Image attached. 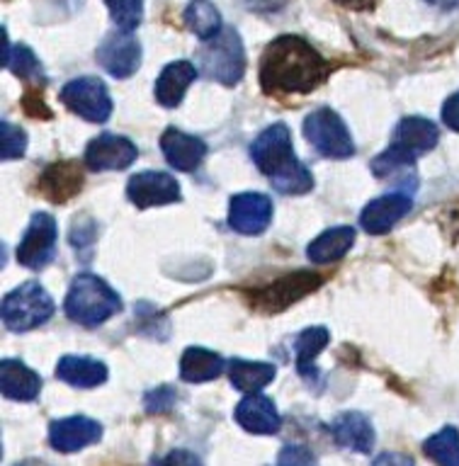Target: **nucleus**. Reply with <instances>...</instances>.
<instances>
[{
	"instance_id": "nucleus-19",
	"label": "nucleus",
	"mask_w": 459,
	"mask_h": 466,
	"mask_svg": "<svg viewBox=\"0 0 459 466\" xmlns=\"http://www.w3.org/2000/svg\"><path fill=\"white\" fill-rule=\"evenodd\" d=\"M331 435L342 450L360 451V454H370L374 447V428L367 415L348 410L341 413L331 422Z\"/></svg>"
},
{
	"instance_id": "nucleus-10",
	"label": "nucleus",
	"mask_w": 459,
	"mask_h": 466,
	"mask_svg": "<svg viewBox=\"0 0 459 466\" xmlns=\"http://www.w3.org/2000/svg\"><path fill=\"white\" fill-rule=\"evenodd\" d=\"M272 221V202L260 192H240L229 202V226L243 236H260Z\"/></svg>"
},
{
	"instance_id": "nucleus-24",
	"label": "nucleus",
	"mask_w": 459,
	"mask_h": 466,
	"mask_svg": "<svg viewBox=\"0 0 459 466\" xmlns=\"http://www.w3.org/2000/svg\"><path fill=\"white\" fill-rule=\"evenodd\" d=\"M83 185V175L73 163H56L44 170L42 180H39V189L44 197H49L51 202H66L71 199Z\"/></svg>"
},
{
	"instance_id": "nucleus-4",
	"label": "nucleus",
	"mask_w": 459,
	"mask_h": 466,
	"mask_svg": "<svg viewBox=\"0 0 459 466\" xmlns=\"http://www.w3.org/2000/svg\"><path fill=\"white\" fill-rule=\"evenodd\" d=\"M122 311V299L105 279L83 272L71 282L66 297V313L68 319L80 326H100L115 313Z\"/></svg>"
},
{
	"instance_id": "nucleus-33",
	"label": "nucleus",
	"mask_w": 459,
	"mask_h": 466,
	"mask_svg": "<svg viewBox=\"0 0 459 466\" xmlns=\"http://www.w3.org/2000/svg\"><path fill=\"white\" fill-rule=\"evenodd\" d=\"M275 466H319V461L313 457V451L304 444H287L280 451Z\"/></svg>"
},
{
	"instance_id": "nucleus-5",
	"label": "nucleus",
	"mask_w": 459,
	"mask_h": 466,
	"mask_svg": "<svg viewBox=\"0 0 459 466\" xmlns=\"http://www.w3.org/2000/svg\"><path fill=\"white\" fill-rule=\"evenodd\" d=\"M199 68L221 86H236L246 73V51L236 29L224 27L199 51Z\"/></svg>"
},
{
	"instance_id": "nucleus-1",
	"label": "nucleus",
	"mask_w": 459,
	"mask_h": 466,
	"mask_svg": "<svg viewBox=\"0 0 459 466\" xmlns=\"http://www.w3.org/2000/svg\"><path fill=\"white\" fill-rule=\"evenodd\" d=\"M331 66L301 36H277L260 61L262 90L270 95H306L328 78Z\"/></svg>"
},
{
	"instance_id": "nucleus-13",
	"label": "nucleus",
	"mask_w": 459,
	"mask_h": 466,
	"mask_svg": "<svg viewBox=\"0 0 459 466\" xmlns=\"http://www.w3.org/2000/svg\"><path fill=\"white\" fill-rule=\"evenodd\" d=\"M137 146L127 137L117 134H100L86 148V163L90 170H124L137 160Z\"/></svg>"
},
{
	"instance_id": "nucleus-31",
	"label": "nucleus",
	"mask_w": 459,
	"mask_h": 466,
	"mask_svg": "<svg viewBox=\"0 0 459 466\" xmlns=\"http://www.w3.org/2000/svg\"><path fill=\"white\" fill-rule=\"evenodd\" d=\"M119 32H134L144 17V0H105Z\"/></svg>"
},
{
	"instance_id": "nucleus-36",
	"label": "nucleus",
	"mask_w": 459,
	"mask_h": 466,
	"mask_svg": "<svg viewBox=\"0 0 459 466\" xmlns=\"http://www.w3.org/2000/svg\"><path fill=\"white\" fill-rule=\"evenodd\" d=\"M443 122L450 127L452 131H459V90L450 95L443 105Z\"/></svg>"
},
{
	"instance_id": "nucleus-3",
	"label": "nucleus",
	"mask_w": 459,
	"mask_h": 466,
	"mask_svg": "<svg viewBox=\"0 0 459 466\" xmlns=\"http://www.w3.org/2000/svg\"><path fill=\"white\" fill-rule=\"evenodd\" d=\"M437 138H440V131L430 119L406 116V119H401L396 131H393L392 146L372 160V170L377 177H389L396 170L413 166L418 156L435 148Z\"/></svg>"
},
{
	"instance_id": "nucleus-11",
	"label": "nucleus",
	"mask_w": 459,
	"mask_h": 466,
	"mask_svg": "<svg viewBox=\"0 0 459 466\" xmlns=\"http://www.w3.org/2000/svg\"><path fill=\"white\" fill-rule=\"evenodd\" d=\"M127 197L131 204H137L138 209L148 207H160L180 199V185L173 175L160 173V170H144L137 173L127 185Z\"/></svg>"
},
{
	"instance_id": "nucleus-18",
	"label": "nucleus",
	"mask_w": 459,
	"mask_h": 466,
	"mask_svg": "<svg viewBox=\"0 0 459 466\" xmlns=\"http://www.w3.org/2000/svg\"><path fill=\"white\" fill-rule=\"evenodd\" d=\"M321 284V277L306 275V272H297V275L282 277L280 282H275L268 289H260V294L255 297V304L265 309V311H280L284 306L294 304L297 299L309 294Z\"/></svg>"
},
{
	"instance_id": "nucleus-30",
	"label": "nucleus",
	"mask_w": 459,
	"mask_h": 466,
	"mask_svg": "<svg viewBox=\"0 0 459 466\" xmlns=\"http://www.w3.org/2000/svg\"><path fill=\"white\" fill-rule=\"evenodd\" d=\"M5 66L15 76H20V78H39L42 76V64H39V58L32 54V49L27 46H10V42H5Z\"/></svg>"
},
{
	"instance_id": "nucleus-28",
	"label": "nucleus",
	"mask_w": 459,
	"mask_h": 466,
	"mask_svg": "<svg viewBox=\"0 0 459 466\" xmlns=\"http://www.w3.org/2000/svg\"><path fill=\"white\" fill-rule=\"evenodd\" d=\"M185 25L192 35H197L204 42H209L221 32V15L211 3L207 0H195L189 3L188 10H185Z\"/></svg>"
},
{
	"instance_id": "nucleus-34",
	"label": "nucleus",
	"mask_w": 459,
	"mask_h": 466,
	"mask_svg": "<svg viewBox=\"0 0 459 466\" xmlns=\"http://www.w3.org/2000/svg\"><path fill=\"white\" fill-rule=\"evenodd\" d=\"M175 391L168 389V386H160L156 391L146 393V410L148 413H163V410H170L175 406Z\"/></svg>"
},
{
	"instance_id": "nucleus-12",
	"label": "nucleus",
	"mask_w": 459,
	"mask_h": 466,
	"mask_svg": "<svg viewBox=\"0 0 459 466\" xmlns=\"http://www.w3.org/2000/svg\"><path fill=\"white\" fill-rule=\"evenodd\" d=\"M97 61L109 76L129 78L141 66V46L131 32H115V35L105 36L97 46Z\"/></svg>"
},
{
	"instance_id": "nucleus-20",
	"label": "nucleus",
	"mask_w": 459,
	"mask_h": 466,
	"mask_svg": "<svg viewBox=\"0 0 459 466\" xmlns=\"http://www.w3.org/2000/svg\"><path fill=\"white\" fill-rule=\"evenodd\" d=\"M0 389L7 399L35 400L42 391V377L32 371L20 360H3L0 362Z\"/></svg>"
},
{
	"instance_id": "nucleus-35",
	"label": "nucleus",
	"mask_w": 459,
	"mask_h": 466,
	"mask_svg": "<svg viewBox=\"0 0 459 466\" xmlns=\"http://www.w3.org/2000/svg\"><path fill=\"white\" fill-rule=\"evenodd\" d=\"M156 466H204V464H202V459L197 457V454H192V451L173 450V451H168L163 459H158Z\"/></svg>"
},
{
	"instance_id": "nucleus-16",
	"label": "nucleus",
	"mask_w": 459,
	"mask_h": 466,
	"mask_svg": "<svg viewBox=\"0 0 459 466\" xmlns=\"http://www.w3.org/2000/svg\"><path fill=\"white\" fill-rule=\"evenodd\" d=\"M236 422L246 432L253 435H275L282 428V418L277 410L275 400L262 393H248L246 399L236 406Z\"/></svg>"
},
{
	"instance_id": "nucleus-8",
	"label": "nucleus",
	"mask_w": 459,
	"mask_h": 466,
	"mask_svg": "<svg viewBox=\"0 0 459 466\" xmlns=\"http://www.w3.org/2000/svg\"><path fill=\"white\" fill-rule=\"evenodd\" d=\"M61 102L87 122H107V116L112 115L107 86L93 76H83V78L66 83L61 90Z\"/></svg>"
},
{
	"instance_id": "nucleus-2",
	"label": "nucleus",
	"mask_w": 459,
	"mask_h": 466,
	"mask_svg": "<svg viewBox=\"0 0 459 466\" xmlns=\"http://www.w3.org/2000/svg\"><path fill=\"white\" fill-rule=\"evenodd\" d=\"M250 156L262 175H268L272 187L282 195H304L313 187L309 167L297 158L291 134L284 124H272L255 138Z\"/></svg>"
},
{
	"instance_id": "nucleus-37",
	"label": "nucleus",
	"mask_w": 459,
	"mask_h": 466,
	"mask_svg": "<svg viewBox=\"0 0 459 466\" xmlns=\"http://www.w3.org/2000/svg\"><path fill=\"white\" fill-rule=\"evenodd\" d=\"M372 466H415L413 459L408 457V454H401V451H384V454H379Z\"/></svg>"
},
{
	"instance_id": "nucleus-9",
	"label": "nucleus",
	"mask_w": 459,
	"mask_h": 466,
	"mask_svg": "<svg viewBox=\"0 0 459 466\" xmlns=\"http://www.w3.org/2000/svg\"><path fill=\"white\" fill-rule=\"evenodd\" d=\"M56 238H58V226L51 214H35L29 221L27 231L22 236L20 246H17V262L22 268L29 269H42L54 260L56 253Z\"/></svg>"
},
{
	"instance_id": "nucleus-14",
	"label": "nucleus",
	"mask_w": 459,
	"mask_h": 466,
	"mask_svg": "<svg viewBox=\"0 0 459 466\" xmlns=\"http://www.w3.org/2000/svg\"><path fill=\"white\" fill-rule=\"evenodd\" d=\"M102 437V425L97 420H90L86 415H71L61 418L49 425V442L56 451H78L87 444H95Z\"/></svg>"
},
{
	"instance_id": "nucleus-26",
	"label": "nucleus",
	"mask_w": 459,
	"mask_h": 466,
	"mask_svg": "<svg viewBox=\"0 0 459 466\" xmlns=\"http://www.w3.org/2000/svg\"><path fill=\"white\" fill-rule=\"evenodd\" d=\"M275 367L268 362H248V360H233L229 364V379L239 391L258 393L262 386H268L275 379Z\"/></svg>"
},
{
	"instance_id": "nucleus-15",
	"label": "nucleus",
	"mask_w": 459,
	"mask_h": 466,
	"mask_svg": "<svg viewBox=\"0 0 459 466\" xmlns=\"http://www.w3.org/2000/svg\"><path fill=\"white\" fill-rule=\"evenodd\" d=\"M413 209V199L406 192H392V195H384L370 202L362 209V217H360V224L367 233H386L392 231L393 226L399 224L401 218L406 217L408 211Z\"/></svg>"
},
{
	"instance_id": "nucleus-32",
	"label": "nucleus",
	"mask_w": 459,
	"mask_h": 466,
	"mask_svg": "<svg viewBox=\"0 0 459 466\" xmlns=\"http://www.w3.org/2000/svg\"><path fill=\"white\" fill-rule=\"evenodd\" d=\"M0 138H3V158L13 160L20 158L25 148H27V137L20 127H15L10 122H3L0 127Z\"/></svg>"
},
{
	"instance_id": "nucleus-40",
	"label": "nucleus",
	"mask_w": 459,
	"mask_h": 466,
	"mask_svg": "<svg viewBox=\"0 0 459 466\" xmlns=\"http://www.w3.org/2000/svg\"><path fill=\"white\" fill-rule=\"evenodd\" d=\"M454 221H457V226H454V233H459V214L454 217Z\"/></svg>"
},
{
	"instance_id": "nucleus-25",
	"label": "nucleus",
	"mask_w": 459,
	"mask_h": 466,
	"mask_svg": "<svg viewBox=\"0 0 459 466\" xmlns=\"http://www.w3.org/2000/svg\"><path fill=\"white\" fill-rule=\"evenodd\" d=\"M224 371V360L217 352L204 348H188L180 360V377L189 384L211 381Z\"/></svg>"
},
{
	"instance_id": "nucleus-27",
	"label": "nucleus",
	"mask_w": 459,
	"mask_h": 466,
	"mask_svg": "<svg viewBox=\"0 0 459 466\" xmlns=\"http://www.w3.org/2000/svg\"><path fill=\"white\" fill-rule=\"evenodd\" d=\"M331 335H328L326 328H306L304 333L299 335L294 340V352H297V370L299 374L311 384L316 379V367H313V360L319 357V352L328 345Z\"/></svg>"
},
{
	"instance_id": "nucleus-6",
	"label": "nucleus",
	"mask_w": 459,
	"mask_h": 466,
	"mask_svg": "<svg viewBox=\"0 0 459 466\" xmlns=\"http://www.w3.org/2000/svg\"><path fill=\"white\" fill-rule=\"evenodd\" d=\"M0 316L7 330L25 333V330L44 326L54 316V301L42 284L25 282L3 299Z\"/></svg>"
},
{
	"instance_id": "nucleus-21",
	"label": "nucleus",
	"mask_w": 459,
	"mask_h": 466,
	"mask_svg": "<svg viewBox=\"0 0 459 466\" xmlns=\"http://www.w3.org/2000/svg\"><path fill=\"white\" fill-rule=\"evenodd\" d=\"M197 73H199L197 66L189 64V61L168 64L156 80V100L163 107H178L182 102V95L188 93V87L195 83Z\"/></svg>"
},
{
	"instance_id": "nucleus-39",
	"label": "nucleus",
	"mask_w": 459,
	"mask_h": 466,
	"mask_svg": "<svg viewBox=\"0 0 459 466\" xmlns=\"http://www.w3.org/2000/svg\"><path fill=\"white\" fill-rule=\"evenodd\" d=\"M428 3L440 10H457L459 7V0H428Z\"/></svg>"
},
{
	"instance_id": "nucleus-22",
	"label": "nucleus",
	"mask_w": 459,
	"mask_h": 466,
	"mask_svg": "<svg viewBox=\"0 0 459 466\" xmlns=\"http://www.w3.org/2000/svg\"><path fill=\"white\" fill-rule=\"evenodd\" d=\"M56 377L66 384L76 386V389H93V386L105 384L107 367L97 362V360H90V357L68 355L64 360H58Z\"/></svg>"
},
{
	"instance_id": "nucleus-17",
	"label": "nucleus",
	"mask_w": 459,
	"mask_h": 466,
	"mask_svg": "<svg viewBox=\"0 0 459 466\" xmlns=\"http://www.w3.org/2000/svg\"><path fill=\"white\" fill-rule=\"evenodd\" d=\"M160 148L166 153V160L175 170H182V173H189L199 167V163L207 156V144L202 138L192 137V134H185L180 129H166L163 137H160Z\"/></svg>"
},
{
	"instance_id": "nucleus-29",
	"label": "nucleus",
	"mask_w": 459,
	"mask_h": 466,
	"mask_svg": "<svg viewBox=\"0 0 459 466\" xmlns=\"http://www.w3.org/2000/svg\"><path fill=\"white\" fill-rule=\"evenodd\" d=\"M423 451L437 466H459V430L447 425L435 435H430L423 444Z\"/></svg>"
},
{
	"instance_id": "nucleus-7",
	"label": "nucleus",
	"mask_w": 459,
	"mask_h": 466,
	"mask_svg": "<svg viewBox=\"0 0 459 466\" xmlns=\"http://www.w3.org/2000/svg\"><path fill=\"white\" fill-rule=\"evenodd\" d=\"M306 141L326 158H350L355 153V144L350 137L348 127L333 109L321 107L304 119Z\"/></svg>"
},
{
	"instance_id": "nucleus-38",
	"label": "nucleus",
	"mask_w": 459,
	"mask_h": 466,
	"mask_svg": "<svg viewBox=\"0 0 459 466\" xmlns=\"http://www.w3.org/2000/svg\"><path fill=\"white\" fill-rule=\"evenodd\" d=\"M338 5L350 7V10H370L379 3V0H335Z\"/></svg>"
},
{
	"instance_id": "nucleus-23",
	"label": "nucleus",
	"mask_w": 459,
	"mask_h": 466,
	"mask_svg": "<svg viewBox=\"0 0 459 466\" xmlns=\"http://www.w3.org/2000/svg\"><path fill=\"white\" fill-rule=\"evenodd\" d=\"M352 243H355V228L335 226V228H328V231L321 233L313 243H309L306 255L316 265H328V262L341 260L342 255L352 248Z\"/></svg>"
}]
</instances>
